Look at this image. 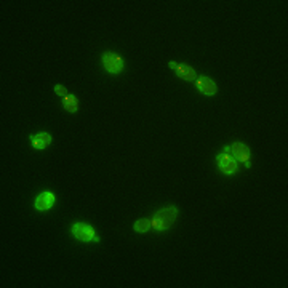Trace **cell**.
Masks as SVG:
<instances>
[{"label":"cell","mask_w":288,"mask_h":288,"mask_svg":"<svg viewBox=\"0 0 288 288\" xmlns=\"http://www.w3.org/2000/svg\"><path fill=\"white\" fill-rule=\"evenodd\" d=\"M230 152H232V157L235 160H239V162H248L250 159V149L247 144L243 143H234L232 146H230Z\"/></svg>","instance_id":"cell-7"},{"label":"cell","mask_w":288,"mask_h":288,"mask_svg":"<svg viewBox=\"0 0 288 288\" xmlns=\"http://www.w3.org/2000/svg\"><path fill=\"white\" fill-rule=\"evenodd\" d=\"M55 93H58L60 96H64V98H66V96L69 95L67 93V88L63 87V85H55Z\"/></svg>","instance_id":"cell-12"},{"label":"cell","mask_w":288,"mask_h":288,"mask_svg":"<svg viewBox=\"0 0 288 288\" xmlns=\"http://www.w3.org/2000/svg\"><path fill=\"white\" fill-rule=\"evenodd\" d=\"M70 232L75 237L77 240L80 242H99V237H96V232L95 229L90 226V224H85V223H75L72 224V227H70Z\"/></svg>","instance_id":"cell-2"},{"label":"cell","mask_w":288,"mask_h":288,"mask_svg":"<svg viewBox=\"0 0 288 288\" xmlns=\"http://www.w3.org/2000/svg\"><path fill=\"white\" fill-rule=\"evenodd\" d=\"M152 227V224H151V220H146V218H141V220H138L136 223H134V226L133 229L136 230V232H141V234H144L147 232Z\"/></svg>","instance_id":"cell-11"},{"label":"cell","mask_w":288,"mask_h":288,"mask_svg":"<svg viewBox=\"0 0 288 288\" xmlns=\"http://www.w3.org/2000/svg\"><path fill=\"white\" fill-rule=\"evenodd\" d=\"M216 163H218V168H220L224 175H234V173L237 171V160L226 152L218 154Z\"/></svg>","instance_id":"cell-4"},{"label":"cell","mask_w":288,"mask_h":288,"mask_svg":"<svg viewBox=\"0 0 288 288\" xmlns=\"http://www.w3.org/2000/svg\"><path fill=\"white\" fill-rule=\"evenodd\" d=\"M176 216H178L176 207H166L154 215V218L151 220V224L156 230H165L170 226H173V223L176 221Z\"/></svg>","instance_id":"cell-1"},{"label":"cell","mask_w":288,"mask_h":288,"mask_svg":"<svg viewBox=\"0 0 288 288\" xmlns=\"http://www.w3.org/2000/svg\"><path fill=\"white\" fill-rule=\"evenodd\" d=\"M176 75L179 79L183 80H188V82H192V80H197V75H195V70L192 69L189 64H178L176 66Z\"/></svg>","instance_id":"cell-9"},{"label":"cell","mask_w":288,"mask_h":288,"mask_svg":"<svg viewBox=\"0 0 288 288\" xmlns=\"http://www.w3.org/2000/svg\"><path fill=\"white\" fill-rule=\"evenodd\" d=\"M168 66H170V67H171V69H176V66H178V64H176V63H175V61H171V63H170V64H168Z\"/></svg>","instance_id":"cell-13"},{"label":"cell","mask_w":288,"mask_h":288,"mask_svg":"<svg viewBox=\"0 0 288 288\" xmlns=\"http://www.w3.org/2000/svg\"><path fill=\"white\" fill-rule=\"evenodd\" d=\"M31 144L35 147V149H47L51 144V134L50 133H38L31 136Z\"/></svg>","instance_id":"cell-8"},{"label":"cell","mask_w":288,"mask_h":288,"mask_svg":"<svg viewBox=\"0 0 288 288\" xmlns=\"http://www.w3.org/2000/svg\"><path fill=\"white\" fill-rule=\"evenodd\" d=\"M63 104L67 112H75L77 109H79V99H77V96L74 95H67L66 98H64Z\"/></svg>","instance_id":"cell-10"},{"label":"cell","mask_w":288,"mask_h":288,"mask_svg":"<svg viewBox=\"0 0 288 288\" xmlns=\"http://www.w3.org/2000/svg\"><path fill=\"white\" fill-rule=\"evenodd\" d=\"M102 66L109 74H120L124 70V60L114 51H107L102 55Z\"/></svg>","instance_id":"cell-3"},{"label":"cell","mask_w":288,"mask_h":288,"mask_svg":"<svg viewBox=\"0 0 288 288\" xmlns=\"http://www.w3.org/2000/svg\"><path fill=\"white\" fill-rule=\"evenodd\" d=\"M195 85H197V90H198V92L203 93V95H207V96H213V95H216V92H218L216 83H215L213 80H211L210 77H207V75L197 77Z\"/></svg>","instance_id":"cell-5"},{"label":"cell","mask_w":288,"mask_h":288,"mask_svg":"<svg viewBox=\"0 0 288 288\" xmlns=\"http://www.w3.org/2000/svg\"><path fill=\"white\" fill-rule=\"evenodd\" d=\"M55 194L53 192H42L40 195H38L37 198H35V208L38 210V211H47V210H50L51 207L55 205Z\"/></svg>","instance_id":"cell-6"}]
</instances>
